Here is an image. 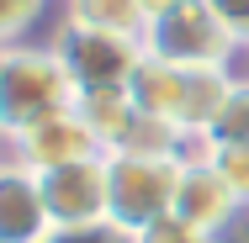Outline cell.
Segmentation results:
<instances>
[{
  "label": "cell",
  "mask_w": 249,
  "mask_h": 243,
  "mask_svg": "<svg viewBox=\"0 0 249 243\" xmlns=\"http://www.w3.org/2000/svg\"><path fill=\"white\" fill-rule=\"evenodd\" d=\"M74 100H80V90L53 48H32V43L0 48V138L5 143L74 111Z\"/></svg>",
  "instance_id": "1"
},
{
  "label": "cell",
  "mask_w": 249,
  "mask_h": 243,
  "mask_svg": "<svg viewBox=\"0 0 249 243\" xmlns=\"http://www.w3.org/2000/svg\"><path fill=\"white\" fill-rule=\"evenodd\" d=\"M175 185H180V159L106 153V227L138 238L159 217H170Z\"/></svg>",
  "instance_id": "2"
},
{
  "label": "cell",
  "mask_w": 249,
  "mask_h": 243,
  "mask_svg": "<svg viewBox=\"0 0 249 243\" xmlns=\"http://www.w3.org/2000/svg\"><path fill=\"white\" fill-rule=\"evenodd\" d=\"M228 43H233V32L223 27V16L207 0H180V5L159 11L143 32V53L175 64V69H217Z\"/></svg>",
  "instance_id": "3"
},
{
  "label": "cell",
  "mask_w": 249,
  "mask_h": 243,
  "mask_svg": "<svg viewBox=\"0 0 249 243\" xmlns=\"http://www.w3.org/2000/svg\"><path fill=\"white\" fill-rule=\"evenodd\" d=\"M53 53L69 69L74 90H127L133 69L143 64V37H117V32L64 21L53 37Z\"/></svg>",
  "instance_id": "4"
},
{
  "label": "cell",
  "mask_w": 249,
  "mask_h": 243,
  "mask_svg": "<svg viewBox=\"0 0 249 243\" xmlns=\"http://www.w3.org/2000/svg\"><path fill=\"white\" fill-rule=\"evenodd\" d=\"M37 191H43V206L53 217V233H96V227H106V153L43 169Z\"/></svg>",
  "instance_id": "5"
},
{
  "label": "cell",
  "mask_w": 249,
  "mask_h": 243,
  "mask_svg": "<svg viewBox=\"0 0 249 243\" xmlns=\"http://www.w3.org/2000/svg\"><path fill=\"white\" fill-rule=\"evenodd\" d=\"M170 211L180 222H191L196 233L217 238L244 206H239V195L228 191V180L212 169V159H201V164H180V185H175V206Z\"/></svg>",
  "instance_id": "6"
},
{
  "label": "cell",
  "mask_w": 249,
  "mask_h": 243,
  "mask_svg": "<svg viewBox=\"0 0 249 243\" xmlns=\"http://www.w3.org/2000/svg\"><path fill=\"white\" fill-rule=\"evenodd\" d=\"M11 148H16V164L32 169V175L58 169V164H74V159H101V153H106V148L96 143V132L80 122V111H64V116H53V122H43V127L21 132Z\"/></svg>",
  "instance_id": "7"
},
{
  "label": "cell",
  "mask_w": 249,
  "mask_h": 243,
  "mask_svg": "<svg viewBox=\"0 0 249 243\" xmlns=\"http://www.w3.org/2000/svg\"><path fill=\"white\" fill-rule=\"evenodd\" d=\"M53 217L43 206L37 175L21 169L16 159L0 164V243H53Z\"/></svg>",
  "instance_id": "8"
},
{
  "label": "cell",
  "mask_w": 249,
  "mask_h": 243,
  "mask_svg": "<svg viewBox=\"0 0 249 243\" xmlns=\"http://www.w3.org/2000/svg\"><path fill=\"white\" fill-rule=\"evenodd\" d=\"M186 74H191V69H175V64H164V58L143 53V64H138L133 80H127V100H133L143 116H159V122H175V127H180Z\"/></svg>",
  "instance_id": "9"
},
{
  "label": "cell",
  "mask_w": 249,
  "mask_h": 243,
  "mask_svg": "<svg viewBox=\"0 0 249 243\" xmlns=\"http://www.w3.org/2000/svg\"><path fill=\"white\" fill-rule=\"evenodd\" d=\"M74 111H80V122L96 132V143L106 148V153H117L122 132H127L133 116H138V106L127 100V90H80Z\"/></svg>",
  "instance_id": "10"
},
{
  "label": "cell",
  "mask_w": 249,
  "mask_h": 243,
  "mask_svg": "<svg viewBox=\"0 0 249 243\" xmlns=\"http://www.w3.org/2000/svg\"><path fill=\"white\" fill-rule=\"evenodd\" d=\"M74 27H96V32H117V37H143L149 32V11L138 0H69Z\"/></svg>",
  "instance_id": "11"
},
{
  "label": "cell",
  "mask_w": 249,
  "mask_h": 243,
  "mask_svg": "<svg viewBox=\"0 0 249 243\" xmlns=\"http://www.w3.org/2000/svg\"><path fill=\"white\" fill-rule=\"evenodd\" d=\"M207 138L212 143H249V90H228L223 111L207 127Z\"/></svg>",
  "instance_id": "12"
},
{
  "label": "cell",
  "mask_w": 249,
  "mask_h": 243,
  "mask_svg": "<svg viewBox=\"0 0 249 243\" xmlns=\"http://www.w3.org/2000/svg\"><path fill=\"white\" fill-rule=\"evenodd\" d=\"M212 169L228 180L239 206H249V143H212Z\"/></svg>",
  "instance_id": "13"
},
{
  "label": "cell",
  "mask_w": 249,
  "mask_h": 243,
  "mask_svg": "<svg viewBox=\"0 0 249 243\" xmlns=\"http://www.w3.org/2000/svg\"><path fill=\"white\" fill-rule=\"evenodd\" d=\"M43 5L48 0H0V48L21 43V32L43 16Z\"/></svg>",
  "instance_id": "14"
},
{
  "label": "cell",
  "mask_w": 249,
  "mask_h": 243,
  "mask_svg": "<svg viewBox=\"0 0 249 243\" xmlns=\"http://www.w3.org/2000/svg\"><path fill=\"white\" fill-rule=\"evenodd\" d=\"M133 243H217V238H207V233H196L191 222H180V217L170 211V217H159L154 227H143V233H138Z\"/></svg>",
  "instance_id": "15"
},
{
  "label": "cell",
  "mask_w": 249,
  "mask_h": 243,
  "mask_svg": "<svg viewBox=\"0 0 249 243\" xmlns=\"http://www.w3.org/2000/svg\"><path fill=\"white\" fill-rule=\"evenodd\" d=\"M217 74L228 80V90H249V37H233V43L223 48Z\"/></svg>",
  "instance_id": "16"
},
{
  "label": "cell",
  "mask_w": 249,
  "mask_h": 243,
  "mask_svg": "<svg viewBox=\"0 0 249 243\" xmlns=\"http://www.w3.org/2000/svg\"><path fill=\"white\" fill-rule=\"evenodd\" d=\"M207 5L223 16V27L233 37H249V0H207Z\"/></svg>",
  "instance_id": "17"
},
{
  "label": "cell",
  "mask_w": 249,
  "mask_h": 243,
  "mask_svg": "<svg viewBox=\"0 0 249 243\" xmlns=\"http://www.w3.org/2000/svg\"><path fill=\"white\" fill-rule=\"evenodd\" d=\"M53 243H133V238L117 233V227H96V233H58Z\"/></svg>",
  "instance_id": "18"
},
{
  "label": "cell",
  "mask_w": 249,
  "mask_h": 243,
  "mask_svg": "<svg viewBox=\"0 0 249 243\" xmlns=\"http://www.w3.org/2000/svg\"><path fill=\"white\" fill-rule=\"evenodd\" d=\"M138 5H143V11H149V21H154V16H159V11H170V5H180V0H138Z\"/></svg>",
  "instance_id": "19"
},
{
  "label": "cell",
  "mask_w": 249,
  "mask_h": 243,
  "mask_svg": "<svg viewBox=\"0 0 249 243\" xmlns=\"http://www.w3.org/2000/svg\"><path fill=\"white\" fill-rule=\"evenodd\" d=\"M239 222H244V238H249V206H244V211H239Z\"/></svg>",
  "instance_id": "20"
}]
</instances>
